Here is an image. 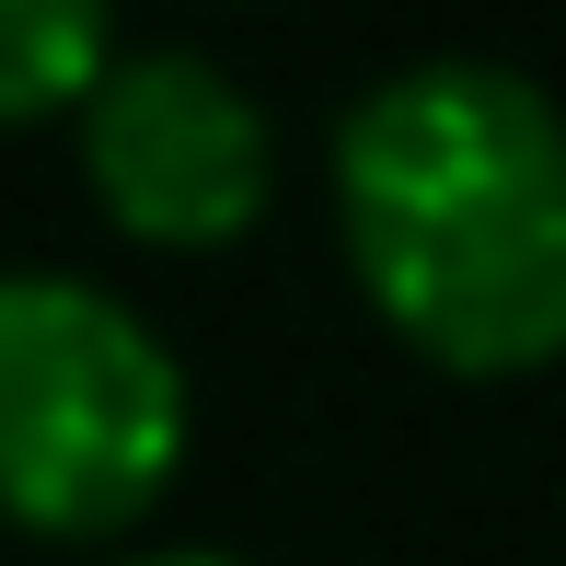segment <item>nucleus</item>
<instances>
[{"label": "nucleus", "mask_w": 566, "mask_h": 566, "mask_svg": "<svg viewBox=\"0 0 566 566\" xmlns=\"http://www.w3.org/2000/svg\"><path fill=\"white\" fill-rule=\"evenodd\" d=\"M336 231L428 370L521 381L566 358V105L532 70H381L336 127Z\"/></svg>", "instance_id": "nucleus-1"}, {"label": "nucleus", "mask_w": 566, "mask_h": 566, "mask_svg": "<svg viewBox=\"0 0 566 566\" xmlns=\"http://www.w3.org/2000/svg\"><path fill=\"white\" fill-rule=\"evenodd\" d=\"M186 462V370L116 290L0 266V521L127 532Z\"/></svg>", "instance_id": "nucleus-2"}, {"label": "nucleus", "mask_w": 566, "mask_h": 566, "mask_svg": "<svg viewBox=\"0 0 566 566\" xmlns=\"http://www.w3.org/2000/svg\"><path fill=\"white\" fill-rule=\"evenodd\" d=\"M82 174H93L116 231L209 254L266 209L277 139H266V105L220 59H197V46H127L82 105Z\"/></svg>", "instance_id": "nucleus-3"}, {"label": "nucleus", "mask_w": 566, "mask_h": 566, "mask_svg": "<svg viewBox=\"0 0 566 566\" xmlns=\"http://www.w3.org/2000/svg\"><path fill=\"white\" fill-rule=\"evenodd\" d=\"M105 70H116V35L93 0H0V127L93 105Z\"/></svg>", "instance_id": "nucleus-4"}, {"label": "nucleus", "mask_w": 566, "mask_h": 566, "mask_svg": "<svg viewBox=\"0 0 566 566\" xmlns=\"http://www.w3.org/2000/svg\"><path fill=\"white\" fill-rule=\"evenodd\" d=\"M127 566H243V555H127Z\"/></svg>", "instance_id": "nucleus-5"}]
</instances>
